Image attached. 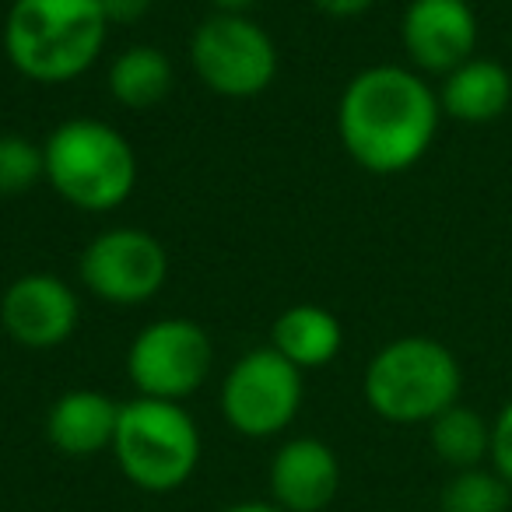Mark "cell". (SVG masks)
<instances>
[{"label":"cell","instance_id":"cell-15","mask_svg":"<svg viewBox=\"0 0 512 512\" xmlns=\"http://www.w3.org/2000/svg\"><path fill=\"white\" fill-rule=\"evenodd\" d=\"M271 348L302 372L323 369L341 355L344 327L330 309L316 306V302H299L274 320Z\"/></svg>","mask_w":512,"mask_h":512},{"label":"cell","instance_id":"cell-12","mask_svg":"<svg viewBox=\"0 0 512 512\" xmlns=\"http://www.w3.org/2000/svg\"><path fill=\"white\" fill-rule=\"evenodd\" d=\"M267 484L285 512H323L341 488V460L323 439L299 435L274 453Z\"/></svg>","mask_w":512,"mask_h":512},{"label":"cell","instance_id":"cell-21","mask_svg":"<svg viewBox=\"0 0 512 512\" xmlns=\"http://www.w3.org/2000/svg\"><path fill=\"white\" fill-rule=\"evenodd\" d=\"M109 25H134L151 11L155 0H99Z\"/></svg>","mask_w":512,"mask_h":512},{"label":"cell","instance_id":"cell-18","mask_svg":"<svg viewBox=\"0 0 512 512\" xmlns=\"http://www.w3.org/2000/svg\"><path fill=\"white\" fill-rule=\"evenodd\" d=\"M442 512H509L512 488L495 467L453 470L439 495Z\"/></svg>","mask_w":512,"mask_h":512},{"label":"cell","instance_id":"cell-2","mask_svg":"<svg viewBox=\"0 0 512 512\" xmlns=\"http://www.w3.org/2000/svg\"><path fill=\"white\" fill-rule=\"evenodd\" d=\"M109 22L99 0H15L4 22V53L22 78L67 85L99 64Z\"/></svg>","mask_w":512,"mask_h":512},{"label":"cell","instance_id":"cell-4","mask_svg":"<svg viewBox=\"0 0 512 512\" xmlns=\"http://www.w3.org/2000/svg\"><path fill=\"white\" fill-rule=\"evenodd\" d=\"M463 369L435 337L407 334L369 358L362 393L372 414L390 425H428L446 407L460 404Z\"/></svg>","mask_w":512,"mask_h":512},{"label":"cell","instance_id":"cell-13","mask_svg":"<svg viewBox=\"0 0 512 512\" xmlns=\"http://www.w3.org/2000/svg\"><path fill=\"white\" fill-rule=\"evenodd\" d=\"M120 407L99 390H67L46 414V439L64 456H95L113 449Z\"/></svg>","mask_w":512,"mask_h":512},{"label":"cell","instance_id":"cell-16","mask_svg":"<svg viewBox=\"0 0 512 512\" xmlns=\"http://www.w3.org/2000/svg\"><path fill=\"white\" fill-rule=\"evenodd\" d=\"M172 60L165 57L158 46L137 43L127 46L109 67V95L120 102L123 109H155L158 102L169 99L172 92Z\"/></svg>","mask_w":512,"mask_h":512},{"label":"cell","instance_id":"cell-14","mask_svg":"<svg viewBox=\"0 0 512 512\" xmlns=\"http://www.w3.org/2000/svg\"><path fill=\"white\" fill-rule=\"evenodd\" d=\"M442 116L460 123H491L512 106V74L498 60L470 57L439 85Z\"/></svg>","mask_w":512,"mask_h":512},{"label":"cell","instance_id":"cell-7","mask_svg":"<svg viewBox=\"0 0 512 512\" xmlns=\"http://www.w3.org/2000/svg\"><path fill=\"white\" fill-rule=\"evenodd\" d=\"M211 365V337L200 323L183 320V316L148 323L127 348V376L137 397L183 404L207 383Z\"/></svg>","mask_w":512,"mask_h":512},{"label":"cell","instance_id":"cell-24","mask_svg":"<svg viewBox=\"0 0 512 512\" xmlns=\"http://www.w3.org/2000/svg\"><path fill=\"white\" fill-rule=\"evenodd\" d=\"M225 512H285L278 502H235Z\"/></svg>","mask_w":512,"mask_h":512},{"label":"cell","instance_id":"cell-11","mask_svg":"<svg viewBox=\"0 0 512 512\" xmlns=\"http://www.w3.org/2000/svg\"><path fill=\"white\" fill-rule=\"evenodd\" d=\"M400 43L418 74L446 78L477 50V15L467 0H411L400 18Z\"/></svg>","mask_w":512,"mask_h":512},{"label":"cell","instance_id":"cell-1","mask_svg":"<svg viewBox=\"0 0 512 512\" xmlns=\"http://www.w3.org/2000/svg\"><path fill=\"white\" fill-rule=\"evenodd\" d=\"M439 92L414 67L376 64L358 71L337 102V134L358 169L400 176L435 144Z\"/></svg>","mask_w":512,"mask_h":512},{"label":"cell","instance_id":"cell-19","mask_svg":"<svg viewBox=\"0 0 512 512\" xmlns=\"http://www.w3.org/2000/svg\"><path fill=\"white\" fill-rule=\"evenodd\" d=\"M46 179L43 144L22 134H0V197H25Z\"/></svg>","mask_w":512,"mask_h":512},{"label":"cell","instance_id":"cell-22","mask_svg":"<svg viewBox=\"0 0 512 512\" xmlns=\"http://www.w3.org/2000/svg\"><path fill=\"white\" fill-rule=\"evenodd\" d=\"M316 8L330 18H358L376 4V0H313Z\"/></svg>","mask_w":512,"mask_h":512},{"label":"cell","instance_id":"cell-8","mask_svg":"<svg viewBox=\"0 0 512 512\" xmlns=\"http://www.w3.org/2000/svg\"><path fill=\"white\" fill-rule=\"evenodd\" d=\"M302 393V369L267 344L235 358L221 383V414L246 439H271L295 421Z\"/></svg>","mask_w":512,"mask_h":512},{"label":"cell","instance_id":"cell-23","mask_svg":"<svg viewBox=\"0 0 512 512\" xmlns=\"http://www.w3.org/2000/svg\"><path fill=\"white\" fill-rule=\"evenodd\" d=\"M211 4H214V11H221V15H249L260 0H211Z\"/></svg>","mask_w":512,"mask_h":512},{"label":"cell","instance_id":"cell-17","mask_svg":"<svg viewBox=\"0 0 512 512\" xmlns=\"http://www.w3.org/2000/svg\"><path fill=\"white\" fill-rule=\"evenodd\" d=\"M428 442L446 467H484V460L491 456V421H484V414L474 407L453 404L435 421H428Z\"/></svg>","mask_w":512,"mask_h":512},{"label":"cell","instance_id":"cell-10","mask_svg":"<svg viewBox=\"0 0 512 512\" xmlns=\"http://www.w3.org/2000/svg\"><path fill=\"white\" fill-rule=\"evenodd\" d=\"M81 302L74 288L57 274H22L0 299V327L15 344L32 351L60 348L74 337Z\"/></svg>","mask_w":512,"mask_h":512},{"label":"cell","instance_id":"cell-3","mask_svg":"<svg viewBox=\"0 0 512 512\" xmlns=\"http://www.w3.org/2000/svg\"><path fill=\"white\" fill-rule=\"evenodd\" d=\"M46 183L60 200L88 214L116 211L137 190V151L113 123L78 116L43 141Z\"/></svg>","mask_w":512,"mask_h":512},{"label":"cell","instance_id":"cell-9","mask_svg":"<svg viewBox=\"0 0 512 512\" xmlns=\"http://www.w3.org/2000/svg\"><path fill=\"white\" fill-rule=\"evenodd\" d=\"M78 278L109 306H141L169 281V253L144 228H106L81 249Z\"/></svg>","mask_w":512,"mask_h":512},{"label":"cell","instance_id":"cell-20","mask_svg":"<svg viewBox=\"0 0 512 512\" xmlns=\"http://www.w3.org/2000/svg\"><path fill=\"white\" fill-rule=\"evenodd\" d=\"M491 467L509 481L512 488V400L491 421Z\"/></svg>","mask_w":512,"mask_h":512},{"label":"cell","instance_id":"cell-5","mask_svg":"<svg viewBox=\"0 0 512 512\" xmlns=\"http://www.w3.org/2000/svg\"><path fill=\"white\" fill-rule=\"evenodd\" d=\"M113 456L123 477L151 495L183 488L200 463V428L183 404L134 397L120 407Z\"/></svg>","mask_w":512,"mask_h":512},{"label":"cell","instance_id":"cell-6","mask_svg":"<svg viewBox=\"0 0 512 512\" xmlns=\"http://www.w3.org/2000/svg\"><path fill=\"white\" fill-rule=\"evenodd\" d=\"M190 64L221 99H256L278 78V46L249 15H207L190 39Z\"/></svg>","mask_w":512,"mask_h":512}]
</instances>
